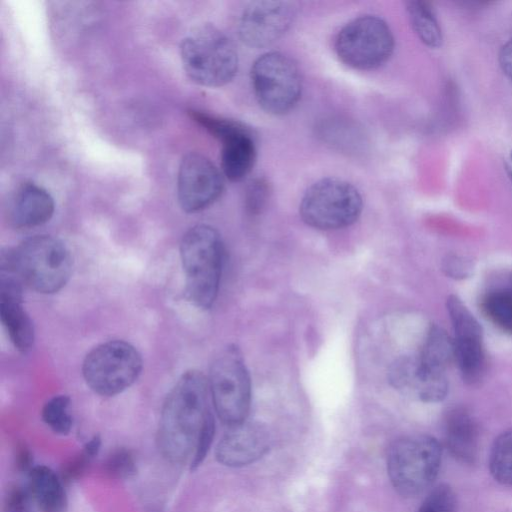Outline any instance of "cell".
Instances as JSON below:
<instances>
[{"mask_svg": "<svg viewBox=\"0 0 512 512\" xmlns=\"http://www.w3.org/2000/svg\"><path fill=\"white\" fill-rule=\"evenodd\" d=\"M209 396L208 380L194 370L184 373L168 393L156 434L157 448L167 462L190 460L201 432L214 421Z\"/></svg>", "mask_w": 512, "mask_h": 512, "instance_id": "1", "label": "cell"}, {"mask_svg": "<svg viewBox=\"0 0 512 512\" xmlns=\"http://www.w3.org/2000/svg\"><path fill=\"white\" fill-rule=\"evenodd\" d=\"M1 268L39 293H55L68 282L72 258L57 238L37 235L2 256Z\"/></svg>", "mask_w": 512, "mask_h": 512, "instance_id": "2", "label": "cell"}, {"mask_svg": "<svg viewBox=\"0 0 512 512\" xmlns=\"http://www.w3.org/2000/svg\"><path fill=\"white\" fill-rule=\"evenodd\" d=\"M180 256L188 299L199 308H210L217 298L224 263L220 234L205 224L190 228L182 238Z\"/></svg>", "mask_w": 512, "mask_h": 512, "instance_id": "3", "label": "cell"}, {"mask_svg": "<svg viewBox=\"0 0 512 512\" xmlns=\"http://www.w3.org/2000/svg\"><path fill=\"white\" fill-rule=\"evenodd\" d=\"M180 56L194 82L219 87L230 82L238 68V54L229 37L206 24L195 28L182 41Z\"/></svg>", "mask_w": 512, "mask_h": 512, "instance_id": "4", "label": "cell"}, {"mask_svg": "<svg viewBox=\"0 0 512 512\" xmlns=\"http://www.w3.org/2000/svg\"><path fill=\"white\" fill-rule=\"evenodd\" d=\"M441 457V446L431 436L416 434L395 440L386 462L392 486L405 497L422 493L436 479Z\"/></svg>", "mask_w": 512, "mask_h": 512, "instance_id": "5", "label": "cell"}, {"mask_svg": "<svg viewBox=\"0 0 512 512\" xmlns=\"http://www.w3.org/2000/svg\"><path fill=\"white\" fill-rule=\"evenodd\" d=\"M208 385L214 409L228 426L246 421L251 404V379L240 350L230 345L211 364Z\"/></svg>", "mask_w": 512, "mask_h": 512, "instance_id": "6", "label": "cell"}, {"mask_svg": "<svg viewBox=\"0 0 512 512\" xmlns=\"http://www.w3.org/2000/svg\"><path fill=\"white\" fill-rule=\"evenodd\" d=\"M362 207L361 194L351 183L338 178H323L306 190L299 212L310 227L335 230L353 224Z\"/></svg>", "mask_w": 512, "mask_h": 512, "instance_id": "7", "label": "cell"}, {"mask_svg": "<svg viewBox=\"0 0 512 512\" xmlns=\"http://www.w3.org/2000/svg\"><path fill=\"white\" fill-rule=\"evenodd\" d=\"M251 80L259 105L267 113L282 115L297 104L302 92V76L297 63L281 52L258 57Z\"/></svg>", "mask_w": 512, "mask_h": 512, "instance_id": "8", "label": "cell"}, {"mask_svg": "<svg viewBox=\"0 0 512 512\" xmlns=\"http://www.w3.org/2000/svg\"><path fill=\"white\" fill-rule=\"evenodd\" d=\"M142 370V358L130 343L112 340L93 348L83 362V376L97 394L114 396L131 386Z\"/></svg>", "mask_w": 512, "mask_h": 512, "instance_id": "9", "label": "cell"}, {"mask_svg": "<svg viewBox=\"0 0 512 512\" xmlns=\"http://www.w3.org/2000/svg\"><path fill=\"white\" fill-rule=\"evenodd\" d=\"M394 50L388 24L374 15H364L347 23L335 40L339 59L354 69L371 70L383 65Z\"/></svg>", "mask_w": 512, "mask_h": 512, "instance_id": "10", "label": "cell"}, {"mask_svg": "<svg viewBox=\"0 0 512 512\" xmlns=\"http://www.w3.org/2000/svg\"><path fill=\"white\" fill-rule=\"evenodd\" d=\"M191 116L222 141L221 167L224 175L231 181L244 179L256 159V146L251 133L237 122L200 111H191Z\"/></svg>", "mask_w": 512, "mask_h": 512, "instance_id": "11", "label": "cell"}, {"mask_svg": "<svg viewBox=\"0 0 512 512\" xmlns=\"http://www.w3.org/2000/svg\"><path fill=\"white\" fill-rule=\"evenodd\" d=\"M296 12L297 7L293 2H250L239 19V36L250 47H266L286 33L296 17Z\"/></svg>", "mask_w": 512, "mask_h": 512, "instance_id": "12", "label": "cell"}, {"mask_svg": "<svg viewBox=\"0 0 512 512\" xmlns=\"http://www.w3.org/2000/svg\"><path fill=\"white\" fill-rule=\"evenodd\" d=\"M223 190V178L216 166L199 153L185 155L180 163L177 180L181 208L194 213L215 202Z\"/></svg>", "mask_w": 512, "mask_h": 512, "instance_id": "13", "label": "cell"}, {"mask_svg": "<svg viewBox=\"0 0 512 512\" xmlns=\"http://www.w3.org/2000/svg\"><path fill=\"white\" fill-rule=\"evenodd\" d=\"M270 447V437L262 426L244 421L229 426L218 442L215 457L227 467H243L263 457Z\"/></svg>", "mask_w": 512, "mask_h": 512, "instance_id": "14", "label": "cell"}, {"mask_svg": "<svg viewBox=\"0 0 512 512\" xmlns=\"http://www.w3.org/2000/svg\"><path fill=\"white\" fill-rule=\"evenodd\" d=\"M20 283L18 277L13 274L2 275L0 318L15 348L25 353L33 346L34 327L31 318L22 305Z\"/></svg>", "mask_w": 512, "mask_h": 512, "instance_id": "15", "label": "cell"}, {"mask_svg": "<svg viewBox=\"0 0 512 512\" xmlns=\"http://www.w3.org/2000/svg\"><path fill=\"white\" fill-rule=\"evenodd\" d=\"M389 380L394 388L422 402L442 401L448 392L445 375H420L413 370L407 357H402L392 364Z\"/></svg>", "mask_w": 512, "mask_h": 512, "instance_id": "16", "label": "cell"}, {"mask_svg": "<svg viewBox=\"0 0 512 512\" xmlns=\"http://www.w3.org/2000/svg\"><path fill=\"white\" fill-rule=\"evenodd\" d=\"M444 440L450 454L462 463L471 464L478 452V427L464 408L451 409L444 421Z\"/></svg>", "mask_w": 512, "mask_h": 512, "instance_id": "17", "label": "cell"}, {"mask_svg": "<svg viewBox=\"0 0 512 512\" xmlns=\"http://www.w3.org/2000/svg\"><path fill=\"white\" fill-rule=\"evenodd\" d=\"M54 213V200L34 183L22 185L12 201L10 220L17 228H31L49 221Z\"/></svg>", "mask_w": 512, "mask_h": 512, "instance_id": "18", "label": "cell"}, {"mask_svg": "<svg viewBox=\"0 0 512 512\" xmlns=\"http://www.w3.org/2000/svg\"><path fill=\"white\" fill-rule=\"evenodd\" d=\"M414 369L424 375H445L449 364L455 360L454 339L446 331L432 325L427 332L419 354L409 357Z\"/></svg>", "mask_w": 512, "mask_h": 512, "instance_id": "19", "label": "cell"}, {"mask_svg": "<svg viewBox=\"0 0 512 512\" xmlns=\"http://www.w3.org/2000/svg\"><path fill=\"white\" fill-rule=\"evenodd\" d=\"M28 488L40 512H67L64 481L46 465H36L28 473Z\"/></svg>", "mask_w": 512, "mask_h": 512, "instance_id": "20", "label": "cell"}, {"mask_svg": "<svg viewBox=\"0 0 512 512\" xmlns=\"http://www.w3.org/2000/svg\"><path fill=\"white\" fill-rule=\"evenodd\" d=\"M411 26L418 38L430 48H438L443 41L442 30L431 7L423 1L406 3Z\"/></svg>", "mask_w": 512, "mask_h": 512, "instance_id": "21", "label": "cell"}, {"mask_svg": "<svg viewBox=\"0 0 512 512\" xmlns=\"http://www.w3.org/2000/svg\"><path fill=\"white\" fill-rule=\"evenodd\" d=\"M455 361L467 383L477 382L484 372L485 354L483 340H454Z\"/></svg>", "mask_w": 512, "mask_h": 512, "instance_id": "22", "label": "cell"}, {"mask_svg": "<svg viewBox=\"0 0 512 512\" xmlns=\"http://www.w3.org/2000/svg\"><path fill=\"white\" fill-rule=\"evenodd\" d=\"M446 307L455 340H483L479 322L458 296L450 295L447 298Z\"/></svg>", "mask_w": 512, "mask_h": 512, "instance_id": "23", "label": "cell"}, {"mask_svg": "<svg viewBox=\"0 0 512 512\" xmlns=\"http://www.w3.org/2000/svg\"><path fill=\"white\" fill-rule=\"evenodd\" d=\"M489 469L497 482L512 486V429L495 439L489 456Z\"/></svg>", "mask_w": 512, "mask_h": 512, "instance_id": "24", "label": "cell"}, {"mask_svg": "<svg viewBox=\"0 0 512 512\" xmlns=\"http://www.w3.org/2000/svg\"><path fill=\"white\" fill-rule=\"evenodd\" d=\"M69 405L68 396L57 395L50 398L42 408L43 422L58 435H67L72 429L73 419L69 413Z\"/></svg>", "mask_w": 512, "mask_h": 512, "instance_id": "25", "label": "cell"}, {"mask_svg": "<svg viewBox=\"0 0 512 512\" xmlns=\"http://www.w3.org/2000/svg\"><path fill=\"white\" fill-rule=\"evenodd\" d=\"M488 318L503 330L512 332V291L507 289L489 293L482 302Z\"/></svg>", "mask_w": 512, "mask_h": 512, "instance_id": "26", "label": "cell"}, {"mask_svg": "<svg viewBox=\"0 0 512 512\" xmlns=\"http://www.w3.org/2000/svg\"><path fill=\"white\" fill-rule=\"evenodd\" d=\"M105 473L117 480H129L138 472L137 460L134 452L126 447L112 450L106 457L103 465Z\"/></svg>", "mask_w": 512, "mask_h": 512, "instance_id": "27", "label": "cell"}, {"mask_svg": "<svg viewBox=\"0 0 512 512\" xmlns=\"http://www.w3.org/2000/svg\"><path fill=\"white\" fill-rule=\"evenodd\" d=\"M101 446V437L98 434L92 436L83 445L81 452L64 465L60 475L64 483L79 479L85 473L91 461L99 454Z\"/></svg>", "mask_w": 512, "mask_h": 512, "instance_id": "28", "label": "cell"}, {"mask_svg": "<svg viewBox=\"0 0 512 512\" xmlns=\"http://www.w3.org/2000/svg\"><path fill=\"white\" fill-rule=\"evenodd\" d=\"M417 512H457V498L453 489L440 484L430 491Z\"/></svg>", "mask_w": 512, "mask_h": 512, "instance_id": "29", "label": "cell"}, {"mask_svg": "<svg viewBox=\"0 0 512 512\" xmlns=\"http://www.w3.org/2000/svg\"><path fill=\"white\" fill-rule=\"evenodd\" d=\"M267 186L262 181H256L250 185L247 191V208L251 213L258 212L263 206L267 196Z\"/></svg>", "mask_w": 512, "mask_h": 512, "instance_id": "30", "label": "cell"}, {"mask_svg": "<svg viewBox=\"0 0 512 512\" xmlns=\"http://www.w3.org/2000/svg\"><path fill=\"white\" fill-rule=\"evenodd\" d=\"M29 496H31L29 488L15 486L8 492L6 505L12 512H22L28 503Z\"/></svg>", "mask_w": 512, "mask_h": 512, "instance_id": "31", "label": "cell"}, {"mask_svg": "<svg viewBox=\"0 0 512 512\" xmlns=\"http://www.w3.org/2000/svg\"><path fill=\"white\" fill-rule=\"evenodd\" d=\"M15 465L18 471L27 473L34 467L31 450L25 443H19L16 446Z\"/></svg>", "mask_w": 512, "mask_h": 512, "instance_id": "32", "label": "cell"}, {"mask_svg": "<svg viewBox=\"0 0 512 512\" xmlns=\"http://www.w3.org/2000/svg\"><path fill=\"white\" fill-rule=\"evenodd\" d=\"M444 269L451 277L463 278L469 274L470 265L462 258L454 256L446 260Z\"/></svg>", "mask_w": 512, "mask_h": 512, "instance_id": "33", "label": "cell"}, {"mask_svg": "<svg viewBox=\"0 0 512 512\" xmlns=\"http://www.w3.org/2000/svg\"><path fill=\"white\" fill-rule=\"evenodd\" d=\"M499 64L505 75L512 81V38L502 46L499 52Z\"/></svg>", "mask_w": 512, "mask_h": 512, "instance_id": "34", "label": "cell"}, {"mask_svg": "<svg viewBox=\"0 0 512 512\" xmlns=\"http://www.w3.org/2000/svg\"><path fill=\"white\" fill-rule=\"evenodd\" d=\"M511 160H512V152H511Z\"/></svg>", "mask_w": 512, "mask_h": 512, "instance_id": "35", "label": "cell"}]
</instances>
